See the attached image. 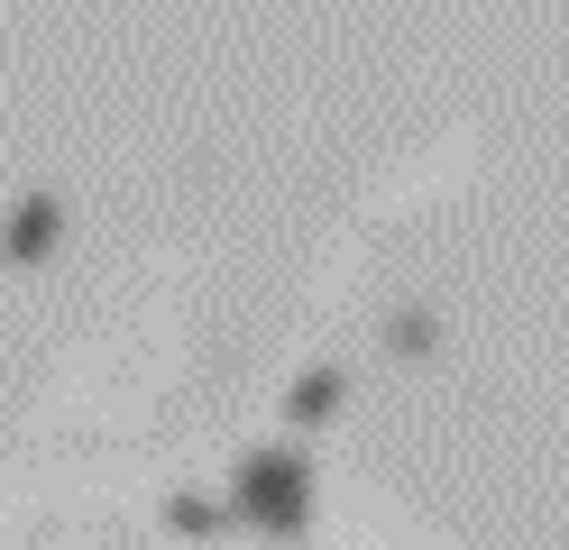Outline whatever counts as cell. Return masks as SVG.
<instances>
[{
    "instance_id": "cell-3",
    "label": "cell",
    "mask_w": 569,
    "mask_h": 550,
    "mask_svg": "<svg viewBox=\"0 0 569 550\" xmlns=\"http://www.w3.org/2000/svg\"><path fill=\"white\" fill-rule=\"evenodd\" d=\"M340 394H349V377H340V367H303V377L284 386V422H295V431L331 422V413H340Z\"/></svg>"
},
{
    "instance_id": "cell-1",
    "label": "cell",
    "mask_w": 569,
    "mask_h": 550,
    "mask_svg": "<svg viewBox=\"0 0 569 550\" xmlns=\"http://www.w3.org/2000/svg\"><path fill=\"white\" fill-rule=\"evenodd\" d=\"M230 523L295 541V532L312 523V459L284 450V440H267V450H239V468H230Z\"/></svg>"
},
{
    "instance_id": "cell-4",
    "label": "cell",
    "mask_w": 569,
    "mask_h": 550,
    "mask_svg": "<svg viewBox=\"0 0 569 550\" xmlns=\"http://www.w3.org/2000/svg\"><path fill=\"white\" fill-rule=\"evenodd\" d=\"M166 532H184V541L239 532V523H230V496H184V487H174V496H166Z\"/></svg>"
},
{
    "instance_id": "cell-2",
    "label": "cell",
    "mask_w": 569,
    "mask_h": 550,
    "mask_svg": "<svg viewBox=\"0 0 569 550\" xmlns=\"http://www.w3.org/2000/svg\"><path fill=\"white\" fill-rule=\"evenodd\" d=\"M56 248H64V193L28 183V193L0 211V267H47Z\"/></svg>"
}]
</instances>
